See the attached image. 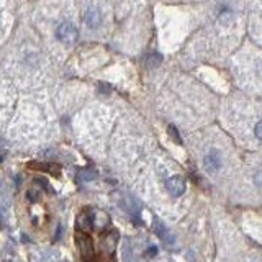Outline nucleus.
Wrapping results in <instances>:
<instances>
[{"label":"nucleus","mask_w":262,"mask_h":262,"mask_svg":"<svg viewBox=\"0 0 262 262\" xmlns=\"http://www.w3.org/2000/svg\"><path fill=\"white\" fill-rule=\"evenodd\" d=\"M76 243H77V248H79V252L82 259L85 262H90L95 256V248H94V241L92 237H90L87 233H82V231H77L76 234Z\"/></svg>","instance_id":"obj_2"},{"label":"nucleus","mask_w":262,"mask_h":262,"mask_svg":"<svg viewBox=\"0 0 262 262\" xmlns=\"http://www.w3.org/2000/svg\"><path fill=\"white\" fill-rule=\"evenodd\" d=\"M203 164H205V169H207L210 174L216 172L220 169V156H218V152L216 151H210L207 156H205Z\"/></svg>","instance_id":"obj_4"},{"label":"nucleus","mask_w":262,"mask_h":262,"mask_svg":"<svg viewBox=\"0 0 262 262\" xmlns=\"http://www.w3.org/2000/svg\"><path fill=\"white\" fill-rule=\"evenodd\" d=\"M185 179L182 176H172L166 182V188L172 196H180L185 192Z\"/></svg>","instance_id":"obj_3"},{"label":"nucleus","mask_w":262,"mask_h":262,"mask_svg":"<svg viewBox=\"0 0 262 262\" xmlns=\"http://www.w3.org/2000/svg\"><path fill=\"white\" fill-rule=\"evenodd\" d=\"M169 135H170V138L174 139L176 143H179V144H182V139H180V135H179V131L176 129V126H169Z\"/></svg>","instance_id":"obj_10"},{"label":"nucleus","mask_w":262,"mask_h":262,"mask_svg":"<svg viewBox=\"0 0 262 262\" xmlns=\"http://www.w3.org/2000/svg\"><path fill=\"white\" fill-rule=\"evenodd\" d=\"M115 243H117V239L110 241V233L106 234V236L103 237V248H105V251L113 252V249H115Z\"/></svg>","instance_id":"obj_9"},{"label":"nucleus","mask_w":262,"mask_h":262,"mask_svg":"<svg viewBox=\"0 0 262 262\" xmlns=\"http://www.w3.org/2000/svg\"><path fill=\"white\" fill-rule=\"evenodd\" d=\"M77 228L82 233H89L94 228V218L89 215V211H82L77 218Z\"/></svg>","instance_id":"obj_5"},{"label":"nucleus","mask_w":262,"mask_h":262,"mask_svg":"<svg viewBox=\"0 0 262 262\" xmlns=\"http://www.w3.org/2000/svg\"><path fill=\"white\" fill-rule=\"evenodd\" d=\"M254 135L257 136V139H260V141H262V121H259L256 125V128H254Z\"/></svg>","instance_id":"obj_11"},{"label":"nucleus","mask_w":262,"mask_h":262,"mask_svg":"<svg viewBox=\"0 0 262 262\" xmlns=\"http://www.w3.org/2000/svg\"><path fill=\"white\" fill-rule=\"evenodd\" d=\"M85 23L89 27H97L98 23H100V13H98L95 8H90V10L85 13Z\"/></svg>","instance_id":"obj_7"},{"label":"nucleus","mask_w":262,"mask_h":262,"mask_svg":"<svg viewBox=\"0 0 262 262\" xmlns=\"http://www.w3.org/2000/svg\"><path fill=\"white\" fill-rule=\"evenodd\" d=\"M97 177V172L92 169H84L82 172H79V179L80 180H94Z\"/></svg>","instance_id":"obj_8"},{"label":"nucleus","mask_w":262,"mask_h":262,"mask_svg":"<svg viewBox=\"0 0 262 262\" xmlns=\"http://www.w3.org/2000/svg\"><path fill=\"white\" fill-rule=\"evenodd\" d=\"M154 229H156V234H158L162 241H166V243H169V244H172L174 243V236H172L170 233H169V229L164 226L162 223H159L158 220H154Z\"/></svg>","instance_id":"obj_6"},{"label":"nucleus","mask_w":262,"mask_h":262,"mask_svg":"<svg viewBox=\"0 0 262 262\" xmlns=\"http://www.w3.org/2000/svg\"><path fill=\"white\" fill-rule=\"evenodd\" d=\"M56 38L61 41L62 45H74L79 38V30L76 25L71 21H62L59 27L56 28Z\"/></svg>","instance_id":"obj_1"}]
</instances>
